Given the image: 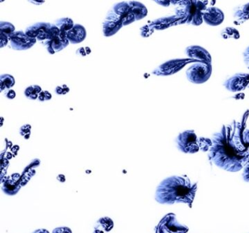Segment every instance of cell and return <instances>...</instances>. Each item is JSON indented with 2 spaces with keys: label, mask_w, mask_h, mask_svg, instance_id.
<instances>
[{
  "label": "cell",
  "mask_w": 249,
  "mask_h": 233,
  "mask_svg": "<svg viewBox=\"0 0 249 233\" xmlns=\"http://www.w3.org/2000/svg\"><path fill=\"white\" fill-rule=\"evenodd\" d=\"M211 140L208 157L219 168L240 171L249 161V130L239 122L223 125Z\"/></svg>",
  "instance_id": "obj_1"
},
{
  "label": "cell",
  "mask_w": 249,
  "mask_h": 233,
  "mask_svg": "<svg viewBox=\"0 0 249 233\" xmlns=\"http://www.w3.org/2000/svg\"><path fill=\"white\" fill-rule=\"evenodd\" d=\"M197 190V184L186 176H172L166 178L157 186L155 200L160 204L192 205Z\"/></svg>",
  "instance_id": "obj_2"
},
{
  "label": "cell",
  "mask_w": 249,
  "mask_h": 233,
  "mask_svg": "<svg viewBox=\"0 0 249 233\" xmlns=\"http://www.w3.org/2000/svg\"><path fill=\"white\" fill-rule=\"evenodd\" d=\"M178 7L176 9V17L181 23L199 26L203 22L204 10L208 6L203 1H178Z\"/></svg>",
  "instance_id": "obj_3"
},
{
  "label": "cell",
  "mask_w": 249,
  "mask_h": 233,
  "mask_svg": "<svg viewBox=\"0 0 249 233\" xmlns=\"http://www.w3.org/2000/svg\"><path fill=\"white\" fill-rule=\"evenodd\" d=\"M175 142L178 150L186 154H195L201 150V138H198L193 130L179 133Z\"/></svg>",
  "instance_id": "obj_4"
},
{
  "label": "cell",
  "mask_w": 249,
  "mask_h": 233,
  "mask_svg": "<svg viewBox=\"0 0 249 233\" xmlns=\"http://www.w3.org/2000/svg\"><path fill=\"white\" fill-rule=\"evenodd\" d=\"M212 71L211 64L195 61L186 70V75L190 83L199 84L205 83L209 80Z\"/></svg>",
  "instance_id": "obj_5"
},
{
  "label": "cell",
  "mask_w": 249,
  "mask_h": 233,
  "mask_svg": "<svg viewBox=\"0 0 249 233\" xmlns=\"http://www.w3.org/2000/svg\"><path fill=\"white\" fill-rule=\"evenodd\" d=\"M195 60L190 58H176L170 60L160 65L154 70V74L158 76H170L180 71L186 64L195 62Z\"/></svg>",
  "instance_id": "obj_6"
},
{
  "label": "cell",
  "mask_w": 249,
  "mask_h": 233,
  "mask_svg": "<svg viewBox=\"0 0 249 233\" xmlns=\"http://www.w3.org/2000/svg\"><path fill=\"white\" fill-rule=\"evenodd\" d=\"M188 227L180 224L173 214H167L157 227V233H186Z\"/></svg>",
  "instance_id": "obj_7"
},
{
  "label": "cell",
  "mask_w": 249,
  "mask_h": 233,
  "mask_svg": "<svg viewBox=\"0 0 249 233\" xmlns=\"http://www.w3.org/2000/svg\"><path fill=\"white\" fill-rule=\"evenodd\" d=\"M223 85L228 91L237 93L245 90L249 86V74L246 73H237L227 77Z\"/></svg>",
  "instance_id": "obj_8"
},
{
  "label": "cell",
  "mask_w": 249,
  "mask_h": 233,
  "mask_svg": "<svg viewBox=\"0 0 249 233\" xmlns=\"http://www.w3.org/2000/svg\"><path fill=\"white\" fill-rule=\"evenodd\" d=\"M52 25L48 23H37L26 31V34L33 39L38 40H49L51 36V29Z\"/></svg>",
  "instance_id": "obj_9"
},
{
  "label": "cell",
  "mask_w": 249,
  "mask_h": 233,
  "mask_svg": "<svg viewBox=\"0 0 249 233\" xmlns=\"http://www.w3.org/2000/svg\"><path fill=\"white\" fill-rule=\"evenodd\" d=\"M10 40L11 46L14 49L24 50L31 48L36 44L37 39L30 38L24 32H17L13 33Z\"/></svg>",
  "instance_id": "obj_10"
},
{
  "label": "cell",
  "mask_w": 249,
  "mask_h": 233,
  "mask_svg": "<svg viewBox=\"0 0 249 233\" xmlns=\"http://www.w3.org/2000/svg\"><path fill=\"white\" fill-rule=\"evenodd\" d=\"M203 21L211 26H216L221 24L224 20V14L221 9L213 6L207 7L204 10Z\"/></svg>",
  "instance_id": "obj_11"
},
{
  "label": "cell",
  "mask_w": 249,
  "mask_h": 233,
  "mask_svg": "<svg viewBox=\"0 0 249 233\" xmlns=\"http://www.w3.org/2000/svg\"><path fill=\"white\" fill-rule=\"evenodd\" d=\"M186 54L188 58L196 61L211 64L212 58L211 54L205 48L199 45H191L186 48Z\"/></svg>",
  "instance_id": "obj_12"
},
{
  "label": "cell",
  "mask_w": 249,
  "mask_h": 233,
  "mask_svg": "<svg viewBox=\"0 0 249 233\" xmlns=\"http://www.w3.org/2000/svg\"><path fill=\"white\" fill-rule=\"evenodd\" d=\"M44 44L47 47L48 51L51 54H53L55 52H59L66 48L69 44V40H68L67 33L61 32L59 35L55 36L53 39L46 40Z\"/></svg>",
  "instance_id": "obj_13"
},
{
  "label": "cell",
  "mask_w": 249,
  "mask_h": 233,
  "mask_svg": "<svg viewBox=\"0 0 249 233\" xmlns=\"http://www.w3.org/2000/svg\"><path fill=\"white\" fill-rule=\"evenodd\" d=\"M109 15L110 16H107L106 21L103 24L105 36H112L123 26L120 16H118L117 14H113V13H110Z\"/></svg>",
  "instance_id": "obj_14"
},
{
  "label": "cell",
  "mask_w": 249,
  "mask_h": 233,
  "mask_svg": "<svg viewBox=\"0 0 249 233\" xmlns=\"http://www.w3.org/2000/svg\"><path fill=\"white\" fill-rule=\"evenodd\" d=\"M233 19L235 24H242L249 20V2L234 7Z\"/></svg>",
  "instance_id": "obj_15"
},
{
  "label": "cell",
  "mask_w": 249,
  "mask_h": 233,
  "mask_svg": "<svg viewBox=\"0 0 249 233\" xmlns=\"http://www.w3.org/2000/svg\"><path fill=\"white\" fill-rule=\"evenodd\" d=\"M68 40L71 43L77 44L83 42L87 36V32L84 26L76 24L73 26L71 30L67 32Z\"/></svg>",
  "instance_id": "obj_16"
},
{
  "label": "cell",
  "mask_w": 249,
  "mask_h": 233,
  "mask_svg": "<svg viewBox=\"0 0 249 233\" xmlns=\"http://www.w3.org/2000/svg\"><path fill=\"white\" fill-rule=\"evenodd\" d=\"M129 4L130 7V11L135 16L136 20L143 18L148 14L146 7L141 3L138 1H129Z\"/></svg>",
  "instance_id": "obj_17"
},
{
  "label": "cell",
  "mask_w": 249,
  "mask_h": 233,
  "mask_svg": "<svg viewBox=\"0 0 249 233\" xmlns=\"http://www.w3.org/2000/svg\"><path fill=\"white\" fill-rule=\"evenodd\" d=\"M56 26L59 28L61 32L67 33V32L71 30L75 25L73 24V22L71 18L63 17V18L59 19L56 21Z\"/></svg>",
  "instance_id": "obj_18"
},
{
  "label": "cell",
  "mask_w": 249,
  "mask_h": 233,
  "mask_svg": "<svg viewBox=\"0 0 249 233\" xmlns=\"http://www.w3.org/2000/svg\"><path fill=\"white\" fill-rule=\"evenodd\" d=\"M221 36L224 39H238L240 33L233 27H226L221 32Z\"/></svg>",
  "instance_id": "obj_19"
},
{
  "label": "cell",
  "mask_w": 249,
  "mask_h": 233,
  "mask_svg": "<svg viewBox=\"0 0 249 233\" xmlns=\"http://www.w3.org/2000/svg\"><path fill=\"white\" fill-rule=\"evenodd\" d=\"M113 227V222L111 218L108 217H103V218L99 219L97 221V226L95 227V230L102 228L103 232H109L112 230Z\"/></svg>",
  "instance_id": "obj_20"
},
{
  "label": "cell",
  "mask_w": 249,
  "mask_h": 233,
  "mask_svg": "<svg viewBox=\"0 0 249 233\" xmlns=\"http://www.w3.org/2000/svg\"><path fill=\"white\" fill-rule=\"evenodd\" d=\"M0 83H1V90L3 91L5 89L11 88L15 84V80L14 77L9 74H5L0 77Z\"/></svg>",
  "instance_id": "obj_21"
},
{
  "label": "cell",
  "mask_w": 249,
  "mask_h": 233,
  "mask_svg": "<svg viewBox=\"0 0 249 233\" xmlns=\"http://www.w3.org/2000/svg\"><path fill=\"white\" fill-rule=\"evenodd\" d=\"M15 27L12 23L8 22H1L0 23V33L5 34L8 39H11V36L14 33Z\"/></svg>",
  "instance_id": "obj_22"
},
{
  "label": "cell",
  "mask_w": 249,
  "mask_h": 233,
  "mask_svg": "<svg viewBox=\"0 0 249 233\" xmlns=\"http://www.w3.org/2000/svg\"><path fill=\"white\" fill-rule=\"evenodd\" d=\"M41 87L38 85H33L30 86V87H27L25 90V96H27L28 99H36L39 96V94L41 93Z\"/></svg>",
  "instance_id": "obj_23"
},
{
  "label": "cell",
  "mask_w": 249,
  "mask_h": 233,
  "mask_svg": "<svg viewBox=\"0 0 249 233\" xmlns=\"http://www.w3.org/2000/svg\"><path fill=\"white\" fill-rule=\"evenodd\" d=\"M243 173H242V177L243 180L246 182L249 183V161L243 167Z\"/></svg>",
  "instance_id": "obj_24"
},
{
  "label": "cell",
  "mask_w": 249,
  "mask_h": 233,
  "mask_svg": "<svg viewBox=\"0 0 249 233\" xmlns=\"http://www.w3.org/2000/svg\"><path fill=\"white\" fill-rule=\"evenodd\" d=\"M52 233H72V230L69 227H57V228L53 230Z\"/></svg>",
  "instance_id": "obj_25"
},
{
  "label": "cell",
  "mask_w": 249,
  "mask_h": 233,
  "mask_svg": "<svg viewBox=\"0 0 249 233\" xmlns=\"http://www.w3.org/2000/svg\"><path fill=\"white\" fill-rule=\"evenodd\" d=\"M243 58L244 64L249 68V46L245 49L243 52Z\"/></svg>",
  "instance_id": "obj_26"
},
{
  "label": "cell",
  "mask_w": 249,
  "mask_h": 233,
  "mask_svg": "<svg viewBox=\"0 0 249 233\" xmlns=\"http://www.w3.org/2000/svg\"><path fill=\"white\" fill-rule=\"evenodd\" d=\"M0 34H1V39H0V46H1V48H3L4 46H5V45L8 44V41L9 39H8V38L7 37L5 34H3V33H0Z\"/></svg>",
  "instance_id": "obj_27"
},
{
  "label": "cell",
  "mask_w": 249,
  "mask_h": 233,
  "mask_svg": "<svg viewBox=\"0 0 249 233\" xmlns=\"http://www.w3.org/2000/svg\"><path fill=\"white\" fill-rule=\"evenodd\" d=\"M6 96L10 99H14L16 96L15 91L13 90H10L7 93Z\"/></svg>",
  "instance_id": "obj_28"
},
{
  "label": "cell",
  "mask_w": 249,
  "mask_h": 233,
  "mask_svg": "<svg viewBox=\"0 0 249 233\" xmlns=\"http://www.w3.org/2000/svg\"><path fill=\"white\" fill-rule=\"evenodd\" d=\"M33 233H50L46 229H39V230H36Z\"/></svg>",
  "instance_id": "obj_29"
},
{
  "label": "cell",
  "mask_w": 249,
  "mask_h": 233,
  "mask_svg": "<svg viewBox=\"0 0 249 233\" xmlns=\"http://www.w3.org/2000/svg\"><path fill=\"white\" fill-rule=\"evenodd\" d=\"M45 93V100H50L52 99V95L50 94V93L48 91H44Z\"/></svg>",
  "instance_id": "obj_30"
},
{
  "label": "cell",
  "mask_w": 249,
  "mask_h": 233,
  "mask_svg": "<svg viewBox=\"0 0 249 233\" xmlns=\"http://www.w3.org/2000/svg\"><path fill=\"white\" fill-rule=\"evenodd\" d=\"M156 2L158 3V4H161V5H164V7H167L168 4H170V1H156Z\"/></svg>",
  "instance_id": "obj_31"
},
{
  "label": "cell",
  "mask_w": 249,
  "mask_h": 233,
  "mask_svg": "<svg viewBox=\"0 0 249 233\" xmlns=\"http://www.w3.org/2000/svg\"></svg>",
  "instance_id": "obj_32"
}]
</instances>
